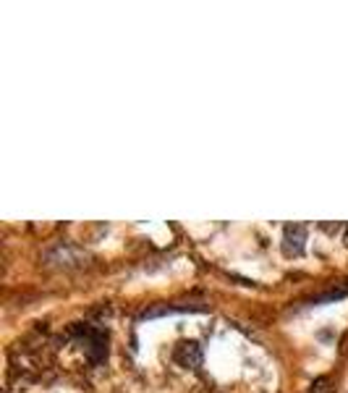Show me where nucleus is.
Listing matches in <instances>:
<instances>
[{
    "instance_id": "obj_1",
    "label": "nucleus",
    "mask_w": 348,
    "mask_h": 393,
    "mask_svg": "<svg viewBox=\"0 0 348 393\" xmlns=\"http://www.w3.org/2000/svg\"><path fill=\"white\" fill-rule=\"evenodd\" d=\"M73 338L81 341V349L87 354L90 362H102L107 357V333L105 330L95 328V325H84V322H76L68 330Z\"/></svg>"
},
{
    "instance_id": "obj_2",
    "label": "nucleus",
    "mask_w": 348,
    "mask_h": 393,
    "mask_svg": "<svg viewBox=\"0 0 348 393\" xmlns=\"http://www.w3.org/2000/svg\"><path fill=\"white\" fill-rule=\"evenodd\" d=\"M173 359L179 362L181 367L196 369V367H202L204 352H202V346L196 344V341H181V344L173 349Z\"/></svg>"
},
{
    "instance_id": "obj_3",
    "label": "nucleus",
    "mask_w": 348,
    "mask_h": 393,
    "mask_svg": "<svg viewBox=\"0 0 348 393\" xmlns=\"http://www.w3.org/2000/svg\"><path fill=\"white\" fill-rule=\"evenodd\" d=\"M304 244H307V228L301 223H288L283 228V252L288 257L301 255L304 252Z\"/></svg>"
},
{
    "instance_id": "obj_4",
    "label": "nucleus",
    "mask_w": 348,
    "mask_h": 393,
    "mask_svg": "<svg viewBox=\"0 0 348 393\" xmlns=\"http://www.w3.org/2000/svg\"><path fill=\"white\" fill-rule=\"evenodd\" d=\"M204 307H152V310H144L142 317H160V315H179V312H202Z\"/></svg>"
},
{
    "instance_id": "obj_5",
    "label": "nucleus",
    "mask_w": 348,
    "mask_h": 393,
    "mask_svg": "<svg viewBox=\"0 0 348 393\" xmlns=\"http://www.w3.org/2000/svg\"><path fill=\"white\" fill-rule=\"evenodd\" d=\"M327 385H330V380H327V377H320V380L312 383V393H332Z\"/></svg>"
}]
</instances>
